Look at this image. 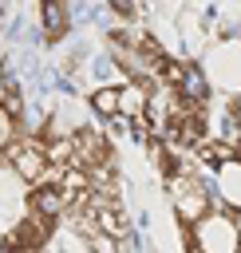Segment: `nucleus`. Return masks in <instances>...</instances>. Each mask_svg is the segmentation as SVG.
<instances>
[{"label": "nucleus", "instance_id": "nucleus-3", "mask_svg": "<svg viewBox=\"0 0 241 253\" xmlns=\"http://www.w3.org/2000/svg\"><path fill=\"white\" fill-rule=\"evenodd\" d=\"M190 253H241V229L229 213H205L198 225L186 229Z\"/></svg>", "mask_w": 241, "mask_h": 253}, {"label": "nucleus", "instance_id": "nucleus-4", "mask_svg": "<svg viewBox=\"0 0 241 253\" xmlns=\"http://www.w3.org/2000/svg\"><path fill=\"white\" fill-rule=\"evenodd\" d=\"M4 166L12 170L16 182L24 186H40L47 178V154H43V142L40 138H20L8 154H4Z\"/></svg>", "mask_w": 241, "mask_h": 253}, {"label": "nucleus", "instance_id": "nucleus-6", "mask_svg": "<svg viewBox=\"0 0 241 253\" xmlns=\"http://www.w3.org/2000/svg\"><path fill=\"white\" fill-rule=\"evenodd\" d=\"M209 194L225 206L229 217L241 213V158H233V162H225V166L213 170V190Z\"/></svg>", "mask_w": 241, "mask_h": 253}, {"label": "nucleus", "instance_id": "nucleus-9", "mask_svg": "<svg viewBox=\"0 0 241 253\" xmlns=\"http://www.w3.org/2000/svg\"><path fill=\"white\" fill-rule=\"evenodd\" d=\"M87 103H91V111H95L99 119H107V123L119 119V83H99Z\"/></svg>", "mask_w": 241, "mask_h": 253}, {"label": "nucleus", "instance_id": "nucleus-8", "mask_svg": "<svg viewBox=\"0 0 241 253\" xmlns=\"http://www.w3.org/2000/svg\"><path fill=\"white\" fill-rule=\"evenodd\" d=\"M150 91L154 87H146V83H119V119L122 123H134V119H142L146 115V99H150Z\"/></svg>", "mask_w": 241, "mask_h": 253}, {"label": "nucleus", "instance_id": "nucleus-5", "mask_svg": "<svg viewBox=\"0 0 241 253\" xmlns=\"http://www.w3.org/2000/svg\"><path fill=\"white\" fill-rule=\"evenodd\" d=\"M24 213H28V217H36V221L55 225V221L67 213V202H63V194H59L51 182H40V186H32V190H28V198H24Z\"/></svg>", "mask_w": 241, "mask_h": 253}, {"label": "nucleus", "instance_id": "nucleus-1", "mask_svg": "<svg viewBox=\"0 0 241 253\" xmlns=\"http://www.w3.org/2000/svg\"><path fill=\"white\" fill-rule=\"evenodd\" d=\"M198 67H201L209 91H221L225 99H241V40L225 36V40L209 43Z\"/></svg>", "mask_w": 241, "mask_h": 253}, {"label": "nucleus", "instance_id": "nucleus-7", "mask_svg": "<svg viewBox=\"0 0 241 253\" xmlns=\"http://www.w3.org/2000/svg\"><path fill=\"white\" fill-rule=\"evenodd\" d=\"M36 16H40V32H43V40H47L51 47L67 40V32H71V8H67V4L43 0V4L36 8Z\"/></svg>", "mask_w": 241, "mask_h": 253}, {"label": "nucleus", "instance_id": "nucleus-2", "mask_svg": "<svg viewBox=\"0 0 241 253\" xmlns=\"http://www.w3.org/2000/svg\"><path fill=\"white\" fill-rule=\"evenodd\" d=\"M166 190H170V213L190 229V225H198L205 213H213L209 206H213V194H209V186H205V178L201 174H194V170H186V174H178V178H170L166 182Z\"/></svg>", "mask_w": 241, "mask_h": 253}, {"label": "nucleus", "instance_id": "nucleus-10", "mask_svg": "<svg viewBox=\"0 0 241 253\" xmlns=\"http://www.w3.org/2000/svg\"><path fill=\"white\" fill-rule=\"evenodd\" d=\"M16 142H20V123H16V115L0 103V166H4V154H8Z\"/></svg>", "mask_w": 241, "mask_h": 253}]
</instances>
